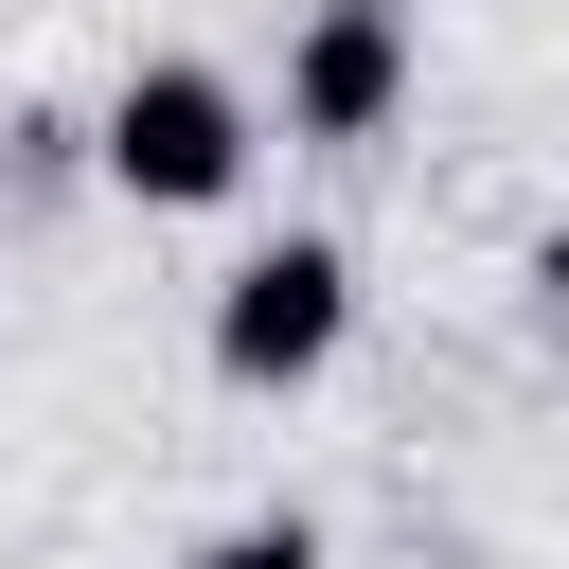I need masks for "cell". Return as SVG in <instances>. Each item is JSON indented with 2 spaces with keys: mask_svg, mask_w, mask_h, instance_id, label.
I'll use <instances>...</instances> for the list:
<instances>
[{
  "mask_svg": "<svg viewBox=\"0 0 569 569\" xmlns=\"http://www.w3.org/2000/svg\"><path fill=\"white\" fill-rule=\"evenodd\" d=\"M249 89L213 71V53H142L124 89H107V124H89V160H107V196L124 213H213L231 178H249Z\"/></svg>",
  "mask_w": 569,
  "mask_h": 569,
  "instance_id": "6da1fadb",
  "label": "cell"
},
{
  "mask_svg": "<svg viewBox=\"0 0 569 569\" xmlns=\"http://www.w3.org/2000/svg\"><path fill=\"white\" fill-rule=\"evenodd\" d=\"M338 338H356V249L338 231H284L213 284V373L231 391H302V373H338Z\"/></svg>",
  "mask_w": 569,
  "mask_h": 569,
  "instance_id": "7a4b0ae2",
  "label": "cell"
},
{
  "mask_svg": "<svg viewBox=\"0 0 569 569\" xmlns=\"http://www.w3.org/2000/svg\"><path fill=\"white\" fill-rule=\"evenodd\" d=\"M409 71H427L409 0H302V36H284V142H391Z\"/></svg>",
  "mask_w": 569,
  "mask_h": 569,
  "instance_id": "3957f363",
  "label": "cell"
},
{
  "mask_svg": "<svg viewBox=\"0 0 569 569\" xmlns=\"http://www.w3.org/2000/svg\"><path fill=\"white\" fill-rule=\"evenodd\" d=\"M178 569H320V516H302V498H267V516H231V533H196Z\"/></svg>",
  "mask_w": 569,
  "mask_h": 569,
  "instance_id": "277c9868",
  "label": "cell"
},
{
  "mask_svg": "<svg viewBox=\"0 0 569 569\" xmlns=\"http://www.w3.org/2000/svg\"><path fill=\"white\" fill-rule=\"evenodd\" d=\"M533 284H551V320H569V213H551V231H533Z\"/></svg>",
  "mask_w": 569,
  "mask_h": 569,
  "instance_id": "5b68a950",
  "label": "cell"
}]
</instances>
